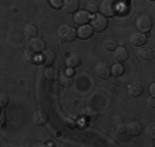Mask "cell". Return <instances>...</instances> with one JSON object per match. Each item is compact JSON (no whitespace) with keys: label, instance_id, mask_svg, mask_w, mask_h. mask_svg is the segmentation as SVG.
Here are the masks:
<instances>
[{"label":"cell","instance_id":"cell-14","mask_svg":"<svg viewBox=\"0 0 155 147\" xmlns=\"http://www.w3.org/2000/svg\"><path fill=\"white\" fill-rule=\"evenodd\" d=\"M129 56V52L128 50H126L125 47H122V45H118L117 48L114 50V55H113V58H114L115 62H118V63H122V62H125L126 59H128Z\"/></svg>","mask_w":155,"mask_h":147},{"label":"cell","instance_id":"cell-27","mask_svg":"<svg viewBox=\"0 0 155 147\" xmlns=\"http://www.w3.org/2000/svg\"><path fill=\"white\" fill-rule=\"evenodd\" d=\"M146 133L148 135L150 139H155V122H150L146 125Z\"/></svg>","mask_w":155,"mask_h":147},{"label":"cell","instance_id":"cell-16","mask_svg":"<svg viewBox=\"0 0 155 147\" xmlns=\"http://www.w3.org/2000/svg\"><path fill=\"white\" fill-rule=\"evenodd\" d=\"M143 131V127L139 121H130L126 125V133H129L130 136H139Z\"/></svg>","mask_w":155,"mask_h":147},{"label":"cell","instance_id":"cell-4","mask_svg":"<svg viewBox=\"0 0 155 147\" xmlns=\"http://www.w3.org/2000/svg\"><path fill=\"white\" fill-rule=\"evenodd\" d=\"M91 26H92V29L96 30V32H103V30H106L108 26L107 18L102 14H95L91 19Z\"/></svg>","mask_w":155,"mask_h":147},{"label":"cell","instance_id":"cell-1","mask_svg":"<svg viewBox=\"0 0 155 147\" xmlns=\"http://www.w3.org/2000/svg\"><path fill=\"white\" fill-rule=\"evenodd\" d=\"M58 36L61 38L62 43H70V41L76 40L77 37V30L74 29L71 25L69 24H63L59 26L58 29Z\"/></svg>","mask_w":155,"mask_h":147},{"label":"cell","instance_id":"cell-34","mask_svg":"<svg viewBox=\"0 0 155 147\" xmlns=\"http://www.w3.org/2000/svg\"><path fill=\"white\" fill-rule=\"evenodd\" d=\"M64 74H66V76H73V69H70V68H68L66 69V72H64Z\"/></svg>","mask_w":155,"mask_h":147},{"label":"cell","instance_id":"cell-2","mask_svg":"<svg viewBox=\"0 0 155 147\" xmlns=\"http://www.w3.org/2000/svg\"><path fill=\"white\" fill-rule=\"evenodd\" d=\"M136 28L140 33H150L152 29V18L148 14H140L136 18Z\"/></svg>","mask_w":155,"mask_h":147},{"label":"cell","instance_id":"cell-29","mask_svg":"<svg viewBox=\"0 0 155 147\" xmlns=\"http://www.w3.org/2000/svg\"><path fill=\"white\" fill-rule=\"evenodd\" d=\"M115 132L118 133V135H124V133H126V125L122 122H118L117 125H115Z\"/></svg>","mask_w":155,"mask_h":147},{"label":"cell","instance_id":"cell-30","mask_svg":"<svg viewBox=\"0 0 155 147\" xmlns=\"http://www.w3.org/2000/svg\"><path fill=\"white\" fill-rule=\"evenodd\" d=\"M50 4L54 8H61L62 4H63V0H50Z\"/></svg>","mask_w":155,"mask_h":147},{"label":"cell","instance_id":"cell-13","mask_svg":"<svg viewBox=\"0 0 155 147\" xmlns=\"http://www.w3.org/2000/svg\"><path fill=\"white\" fill-rule=\"evenodd\" d=\"M32 121L35 125H38V127H41V125H45V124L48 122V114L45 112H41V110H38V112H35L32 115Z\"/></svg>","mask_w":155,"mask_h":147},{"label":"cell","instance_id":"cell-20","mask_svg":"<svg viewBox=\"0 0 155 147\" xmlns=\"http://www.w3.org/2000/svg\"><path fill=\"white\" fill-rule=\"evenodd\" d=\"M44 77H45V80H48V81H56L59 77V73L55 68H47L44 70Z\"/></svg>","mask_w":155,"mask_h":147},{"label":"cell","instance_id":"cell-19","mask_svg":"<svg viewBox=\"0 0 155 147\" xmlns=\"http://www.w3.org/2000/svg\"><path fill=\"white\" fill-rule=\"evenodd\" d=\"M24 32H25V36H28L29 38H32V37H36V36L38 35V28L36 26L35 24H26L25 25V28H24Z\"/></svg>","mask_w":155,"mask_h":147},{"label":"cell","instance_id":"cell-26","mask_svg":"<svg viewBox=\"0 0 155 147\" xmlns=\"http://www.w3.org/2000/svg\"><path fill=\"white\" fill-rule=\"evenodd\" d=\"M85 10H87L89 14H96L99 11V6H97L95 2H88L87 6H85Z\"/></svg>","mask_w":155,"mask_h":147},{"label":"cell","instance_id":"cell-10","mask_svg":"<svg viewBox=\"0 0 155 147\" xmlns=\"http://www.w3.org/2000/svg\"><path fill=\"white\" fill-rule=\"evenodd\" d=\"M54 61H55V54L51 50H44L40 55V59H38V62L43 66H51L54 63Z\"/></svg>","mask_w":155,"mask_h":147},{"label":"cell","instance_id":"cell-25","mask_svg":"<svg viewBox=\"0 0 155 147\" xmlns=\"http://www.w3.org/2000/svg\"><path fill=\"white\" fill-rule=\"evenodd\" d=\"M64 124H66V127L70 128V129H74V128L78 125V121H77L76 117H71V115H69V117L64 118Z\"/></svg>","mask_w":155,"mask_h":147},{"label":"cell","instance_id":"cell-21","mask_svg":"<svg viewBox=\"0 0 155 147\" xmlns=\"http://www.w3.org/2000/svg\"><path fill=\"white\" fill-rule=\"evenodd\" d=\"M81 117L84 118L85 121H92L96 117V112H95L92 107H84L81 112Z\"/></svg>","mask_w":155,"mask_h":147},{"label":"cell","instance_id":"cell-28","mask_svg":"<svg viewBox=\"0 0 155 147\" xmlns=\"http://www.w3.org/2000/svg\"><path fill=\"white\" fill-rule=\"evenodd\" d=\"M8 95L6 92H0V109H4L8 105Z\"/></svg>","mask_w":155,"mask_h":147},{"label":"cell","instance_id":"cell-11","mask_svg":"<svg viewBox=\"0 0 155 147\" xmlns=\"http://www.w3.org/2000/svg\"><path fill=\"white\" fill-rule=\"evenodd\" d=\"M95 30L92 29L91 25H80L78 30H77V36H78V38H81V40H87V38H91L92 35H94Z\"/></svg>","mask_w":155,"mask_h":147},{"label":"cell","instance_id":"cell-8","mask_svg":"<svg viewBox=\"0 0 155 147\" xmlns=\"http://www.w3.org/2000/svg\"><path fill=\"white\" fill-rule=\"evenodd\" d=\"M91 19V14L87 10H77L74 14V24L76 25H85Z\"/></svg>","mask_w":155,"mask_h":147},{"label":"cell","instance_id":"cell-15","mask_svg":"<svg viewBox=\"0 0 155 147\" xmlns=\"http://www.w3.org/2000/svg\"><path fill=\"white\" fill-rule=\"evenodd\" d=\"M143 91H144L143 85L137 81H133L128 85V94L130 95L132 98H139L141 94H143Z\"/></svg>","mask_w":155,"mask_h":147},{"label":"cell","instance_id":"cell-33","mask_svg":"<svg viewBox=\"0 0 155 147\" xmlns=\"http://www.w3.org/2000/svg\"><path fill=\"white\" fill-rule=\"evenodd\" d=\"M150 94H151V96L155 95V82H152L151 85H150Z\"/></svg>","mask_w":155,"mask_h":147},{"label":"cell","instance_id":"cell-12","mask_svg":"<svg viewBox=\"0 0 155 147\" xmlns=\"http://www.w3.org/2000/svg\"><path fill=\"white\" fill-rule=\"evenodd\" d=\"M81 63V58H80L78 52H70L66 54V66L70 69H76Z\"/></svg>","mask_w":155,"mask_h":147},{"label":"cell","instance_id":"cell-3","mask_svg":"<svg viewBox=\"0 0 155 147\" xmlns=\"http://www.w3.org/2000/svg\"><path fill=\"white\" fill-rule=\"evenodd\" d=\"M118 11V3L115 0H102L100 3V14L107 17H114Z\"/></svg>","mask_w":155,"mask_h":147},{"label":"cell","instance_id":"cell-23","mask_svg":"<svg viewBox=\"0 0 155 147\" xmlns=\"http://www.w3.org/2000/svg\"><path fill=\"white\" fill-rule=\"evenodd\" d=\"M58 82L61 87L68 88V87H70L71 84H73V79H71L70 76H66V74H61V76L58 77Z\"/></svg>","mask_w":155,"mask_h":147},{"label":"cell","instance_id":"cell-32","mask_svg":"<svg viewBox=\"0 0 155 147\" xmlns=\"http://www.w3.org/2000/svg\"><path fill=\"white\" fill-rule=\"evenodd\" d=\"M147 106H148L150 109H155V98L154 96H150L148 99H147Z\"/></svg>","mask_w":155,"mask_h":147},{"label":"cell","instance_id":"cell-6","mask_svg":"<svg viewBox=\"0 0 155 147\" xmlns=\"http://www.w3.org/2000/svg\"><path fill=\"white\" fill-rule=\"evenodd\" d=\"M147 41V36L144 33L140 32H133L129 36V44L132 47H140V45H144Z\"/></svg>","mask_w":155,"mask_h":147},{"label":"cell","instance_id":"cell-31","mask_svg":"<svg viewBox=\"0 0 155 147\" xmlns=\"http://www.w3.org/2000/svg\"><path fill=\"white\" fill-rule=\"evenodd\" d=\"M6 125V114H4L3 110H0V129Z\"/></svg>","mask_w":155,"mask_h":147},{"label":"cell","instance_id":"cell-9","mask_svg":"<svg viewBox=\"0 0 155 147\" xmlns=\"http://www.w3.org/2000/svg\"><path fill=\"white\" fill-rule=\"evenodd\" d=\"M137 56L141 61H151L154 58V50L148 45H140L137 47Z\"/></svg>","mask_w":155,"mask_h":147},{"label":"cell","instance_id":"cell-17","mask_svg":"<svg viewBox=\"0 0 155 147\" xmlns=\"http://www.w3.org/2000/svg\"><path fill=\"white\" fill-rule=\"evenodd\" d=\"M63 10L68 14H73L78 10L80 7V0H63V4H62Z\"/></svg>","mask_w":155,"mask_h":147},{"label":"cell","instance_id":"cell-18","mask_svg":"<svg viewBox=\"0 0 155 147\" xmlns=\"http://www.w3.org/2000/svg\"><path fill=\"white\" fill-rule=\"evenodd\" d=\"M22 61H24L26 65H35L36 62H37V55L28 48V50H25L24 54H22Z\"/></svg>","mask_w":155,"mask_h":147},{"label":"cell","instance_id":"cell-22","mask_svg":"<svg viewBox=\"0 0 155 147\" xmlns=\"http://www.w3.org/2000/svg\"><path fill=\"white\" fill-rule=\"evenodd\" d=\"M118 47V43L115 38H104L103 40V48L106 51H114Z\"/></svg>","mask_w":155,"mask_h":147},{"label":"cell","instance_id":"cell-7","mask_svg":"<svg viewBox=\"0 0 155 147\" xmlns=\"http://www.w3.org/2000/svg\"><path fill=\"white\" fill-rule=\"evenodd\" d=\"M29 50L33 51L35 54H40L45 50V43H44L43 38L37 37V36H36V37H32L29 41Z\"/></svg>","mask_w":155,"mask_h":147},{"label":"cell","instance_id":"cell-5","mask_svg":"<svg viewBox=\"0 0 155 147\" xmlns=\"http://www.w3.org/2000/svg\"><path fill=\"white\" fill-rule=\"evenodd\" d=\"M94 72L99 79L102 80H107L108 77L111 76V70H110V65H108L107 62L102 61V62H97L96 65L94 68Z\"/></svg>","mask_w":155,"mask_h":147},{"label":"cell","instance_id":"cell-24","mask_svg":"<svg viewBox=\"0 0 155 147\" xmlns=\"http://www.w3.org/2000/svg\"><path fill=\"white\" fill-rule=\"evenodd\" d=\"M110 70H111V74L114 77H121L124 74V72H125V68H124L122 63H115V65H113V68H110Z\"/></svg>","mask_w":155,"mask_h":147}]
</instances>
